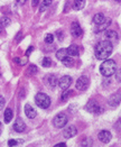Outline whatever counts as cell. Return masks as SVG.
<instances>
[{
    "mask_svg": "<svg viewBox=\"0 0 121 147\" xmlns=\"http://www.w3.org/2000/svg\"><path fill=\"white\" fill-rule=\"evenodd\" d=\"M67 56H68L67 48H61V50H58V51L56 52V57H57V60H59V61H63Z\"/></svg>",
    "mask_w": 121,
    "mask_h": 147,
    "instance_id": "obj_16",
    "label": "cell"
},
{
    "mask_svg": "<svg viewBox=\"0 0 121 147\" xmlns=\"http://www.w3.org/2000/svg\"><path fill=\"white\" fill-rule=\"evenodd\" d=\"M20 38H21V33H19V34H18V36H17V42H19Z\"/></svg>",
    "mask_w": 121,
    "mask_h": 147,
    "instance_id": "obj_37",
    "label": "cell"
},
{
    "mask_svg": "<svg viewBox=\"0 0 121 147\" xmlns=\"http://www.w3.org/2000/svg\"><path fill=\"white\" fill-rule=\"evenodd\" d=\"M116 80L118 82H121V68L118 72H116Z\"/></svg>",
    "mask_w": 121,
    "mask_h": 147,
    "instance_id": "obj_30",
    "label": "cell"
},
{
    "mask_svg": "<svg viewBox=\"0 0 121 147\" xmlns=\"http://www.w3.org/2000/svg\"><path fill=\"white\" fill-rule=\"evenodd\" d=\"M116 1H117V2H120L121 3V0H116Z\"/></svg>",
    "mask_w": 121,
    "mask_h": 147,
    "instance_id": "obj_40",
    "label": "cell"
},
{
    "mask_svg": "<svg viewBox=\"0 0 121 147\" xmlns=\"http://www.w3.org/2000/svg\"><path fill=\"white\" fill-rule=\"evenodd\" d=\"M3 107H5V98L0 94V110H2Z\"/></svg>",
    "mask_w": 121,
    "mask_h": 147,
    "instance_id": "obj_28",
    "label": "cell"
},
{
    "mask_svg": "<svg viewBox=\"0 0 121 147\" xmlns=\"http://www.w3.org/2000/svg\"><path fill=\"white\" fill-rule=\"evenodd\" d=\"M17 2H18L19 5H24V3L26 2V0H17Z\"/></svg>",
    "mask_w": 121,
    "mask_h": 147,
    "instance_id": "obj_36",
    "label": "cell"
},
{
    "mask_svg": "<svg viewBox=\"0 0 121 147\" xmlns=\"http://www.w3.org/2000/svg\"><path fill=\"white\" fill-rule=\"evenodd\" d=\"M35 102H36V105L39 108L46 109V108H48L51 106V98L47 94L39 92V93L36 94V97H35Z\"/></svg>",
    "mask_w": 121,
    "mask_h": 147,
    "instance_id": "obj_3",
    "label": "cell"
},
{
    "mask_svg": "<svg viewBox=\"0 0 121 147\" xmlns=\"http://www.w3.org/2000/svg\"><path fill=\"white\" fill-rule=\"evenodd\" d=\"M67 52L71 56H79V46L76 44H72L71 46H68Z\"/></svg>",
    "mask_w": 121,
    "mask_h": 147,
    "instance_id": "obj_15",
    "label": "cell"
},
{
    "mask_svg": "<svg viewBox=\"0 0 121 147\" xmlns=\"http://www.w3.org/2000/svg\"><path fill=\"white\" fill-rule=\"evenodd\" d=\"M113 51V45L109 40H101L94 47V55L98 60H107Z\"/></svg>",
    "mask_w": 121,
    "mask_h": 147,
    "instance_id": "obj_1",
    "label": "cell"
},
{
    "mask_svg": "<svg viewBox=\"0 0 121 147\" xmlns=\"http://www.w3.org/2000/svg\"><path fill=\"white\" fill-rule=\"evenodd\" d=\"M25 115H26L27 118L34 119V118L37 116V112H36V110L31 107L30 105H26V106H25Z\"/></svg>",
    "mask_w": 121,
    "mask_h": 147,
    "instance_id": "obj_14",
    "label": "cell"
},
{
    "mask_svg": "<svg viewBox=\"0 0 121 147\" xmlns=\"http://www.w3.org/2000/svg\"><path fill=\"white\" fill-rule=\"evenodd\" d=\"M10 19L8 18V17H2L1 19H0V24H1V26L2 27H7L10 25Z\"/></svg>",
    "mask_w": 121,
    "mask_h": 147,
    "instance_id": "obj_25",
    "label": "cell"
},
{
    "mask_svg": "<svg viewBox=\"0 0 121 147\" xmlns=\"http://www.w3.org/2000/svg\"><path fill=\"white\" fill-rule=\"evenodd\" d=\"M106 40L113 44V43H116V42L119 40V35H118V33L116 30L109 29V30L106 32Z\"/></svg>",
    "mask_w": 121,
    "mask_h": 147,
    "instance_id": "obj_10",
    "label": "cell"
},
{
    "mask_svg": "<svg viewBox=\"0 0 121 147\" xmlns=\"http://www.w3.org/2000/svg\"><path fill=\"white\" fill-rule=\"evenodd\" d=\"M71 34L74 36V37H81L83 32H82V28L78 23H73L72 26H71Z\"/></svg>",
    "mask_w": 121,
    "mask_h": 147,
    "instance_id": "obj_13",
    "label": "cell"
},
{
    "mask_svg": "<svg viewBox=\"0 0 121 147\" xmlns=\"http://www.w3.org/2000/svg\"><path fill=\"white\" fill-rule=\"evenodd\" d=\"M47 84H48V87H51V88H55L56 87V84H57V82H58V80H57V78L55 77V75H48L47 77Z\"/></svg>",
    "mask_w": 121,
    "mask_h": 147,
    "instance_id": "obj_18",
    "label": "cell"
},
{
    "mask_svg": "<svg viewBox=\"0 0 121 147\" xmlns=\"http://www.w3.org/2000/svg\"><path fill=\"white\" fill-rule=\"evenodd\" d=\"M110 24H111V19H107V21L104 20L101 25H99V28L96 29V33H100V32H102V30H106Z\"/></svg>",
    "mask_w": 121,
    "mask_h": 147,
    "instance_id": "obj_21",
    "label": "cell"
},
{
    "mask_svg": "<svg viewBox=\"0 0 121 147\" xmlns=\"http://www.w3.org/2000/svg\"><path fill=\"white\" fill-rule=\"evenodd\" d=\"M85 110L89 112H92V113H96V115L103 112V108L98 103L96 100H90L85 106Z\"/></svg>",
    "mask_w": 121,
    "mask_h": 147,
    "instance_id": "obj_4",
    "label": "cell"
},
{
    "mask_svg": "<svg viewBox=\"0 0 121 147\" xmlns=\"http://www.w3.org/2000/svg\"><path fill=\"white\" fill-rule=\"evenodd\" d=\"M45 42L47 43V44H52L54 42V35L53 34H47L46 36H45Z\"/></svg>",
    "mask_w": 121,
    "mask_h": 147,
    "instance_id": "obj_26",
    "label": "cell"
},
{
    "mask_svg": "<svg viewBox=\"0 0 121 147\" xmlns=\"http://www.w3.org/2000/svg\"><path fill=\"white\" fill-rule=\"evenodd\" d=\"M98 137H99V139H100V142H102L103 144H108L110 140H111V133L110 132H108V130H102V132H100L99 135H98Z\"/></svg>",
    "mask_w": 121,
    "mask_h": 147,
    "instance_id": "obj_12",
    "label": "cell"
},
{
    "mask_svg": "<svg viewBox=\"0 0 121 147\" xmlns=\"http://www.w3.org/2000/svg\"><path fill=\"white\" fill-rule=\"evenodd\" d=\"M75 87H76V89H78L79 91H84V90L89 87V78H88V77H84V75L79 78L78 81H76Z\"/></svg>",
    "mask_w": 121,
    "mask_h": 147,
    "instance_id": "obj_6",
    "label": "cell"
},
{
    "mask_svg": "<svg viewBox=\"0 0 121 147\" xmlns=\"http://www.w3.org/2000/svg\"><path fill=\"white\" fill-rule=\"evenodd\" d=\"M26 129V125L21 118H17L15 124H13V130L17 133H24Z\"/></svg>",
    "mask_w": 121,
    "mask_h": 147,
    "instance_id": "obj_9",
    "label": "cell"
},
{
    "mask_svg": "<svg viewBox=\"0 0 121 147\" xmlns=\"http://www.w3.org/2000/svg\"><path fill=\"white\" fill-rule=\"evenodd\" d=\"M68 95H70V91H67V89H66V91H64V93L62 95V100H63V101H66Z\"/></svg>",
    "mask_w": 121,
    "mask_h": 147,
    "instance_id": "obj_29",
    "label": "cell"
},
{
    "mask_svg": "<svg viewBox=\"0 0 121 147\" xmlns=\"http://www.w3.org/2000/svg\"><path fill=\"white\" fill-rule=\"evenodd\" d=\"M1 132H2V124L0 122V135H1Z\"/></svg>",
    "mask_w": 121,
    "mask_h": 147,
    "instance_id": "obj_38",
    "label": "cell"
},
{
    "mask_svg": "<svg viewBox=\"0 0 121 147\" xmlns=\"http://www.w3.org/2000/svg\"><path fill=\"white\" fill-rule=\"evenodd\" d=\"M38 3H39V0H33V1H31V6H33V7H37Z\"/></svg>",
    "mask_w": 121,
    "mask_h": 147,
    "instance_id": "obj_33",
    "label": "cell"
},
{
    "mask_svg": "<svg viewBox=\"0 0 121 147\" xmlns=\"http://www.w3.org/2000/svg\"><path fill=\"white\" fill-rule=\"evenodd\" d=\"M84 6H85V0H75L73 3L74 10H81L84 8Z\"/></svg>",
    "mask_w": 121,
    "mask_h": 147,
    "instance_id": "obj_20",
    "label": "cell"
},
{
    "mask_svg": "<svg viewBox=\"0 0 121 147\" xmlns=\"http://www.w3.org/2000/svg\"><path fill=\"white\" fill-rule=\"evenodd\" d=\"M13 110L11 109H9V108H7L6 110H5V122L6 124H9L11 119H13Z\"/></svg>",
    "mask_w": 121,
    "mask_h": 147,
    "instance_id": "obj_19",
    "label": "cell"
},
{
    "mask_svg": "<svg viewBox=\"0 0 121 147\" xmlns=\"http://www.w3.org/2000/svg\"><path fill=\"white\" fill-rule=\"evenodd\" d=\"M33 50H34V47H33V46H30V47L28 48V51L26 52V55H29V53H30V52H31Z\"/></svg>",
    "mask_w": 121,
    "mask_h": 147,
    "instance_id": "obj_35",
    "label": "cell"
},
{
    "mask_svg": "<svg viewBox=\"0 0 121 147\" xmlns=\"http://www.w3.org/2000/svg\"><path fill=\"white\" fill-rule=\"evenodd\" d=\"M51 3H52V0H44L43 3L40 5V7H39V13H44Z\"/></svg>",
    "mask_w": 121,
    "mask_h": 147,
    "instance_id": "obj_23",
    "label": "cell"
},
{
    "mask_svg": "<svg viewBox=\"0 0 121 147\" xmlns=\"http://www.w3.org/2000/svg\"><path fill=\"white\" fill-rule=\"evenodd\" d=\"M17 144H18V142H17V140H15V139H10V140H9V142H8V145H9V146H17Z\"/></svg>",
    "mask_w": 121,
    "mask_h": 147,
    "instance_id": "obj_31",
    "label": "cell"
},
{
    "mask_svg": "<svg viewBox=\"0 0 121 147\" xmlns=\"http://www.w3.org/2000/svg\"><path fill=\"white\" fill-rule=\"evenodd\" d=\"M121 102V93L119 92H116V93L111 94L108 99V103L111 106V107H117L119 106Z\"/></svg>",
    "mask_w": 121,
    "mask_h": 147,
    "instance_id": "obj_7",
    "label": "cell"
},
{
    "mask_svg": "<svg viewBox=\"0 0 121 147\" xmlns=\"http://www.w3.org/2000/svg\"><path fill=\"white\" fill-rule=\"evenodd\" d=\"M41 64H43V66L44 67H49L52 66V64H53V61L49 58V57H44L43 58V61H41Z\"/></svg>",
    "mask_w": 121,
    "mask_h": 147,
    "instance_id": "obj_24",
    "label": "cell"
},
{
    "mask_svg": "<svg viewBox=\"0 0 121 147\" xmlns=\"http://www.w3.org/2000/svg\"><path fill=\"white\" fill-rule=\"evenodd\" d=\"M67 124V116L65 113H58L54 117L53 125L56 128H62Z\"/></svg>",
    "mask_w": 121,
    "mask_h": 147,
    "instance_id": "obj_5",
    "label": "cell"
},
{
    "mask_svg": "<svg viewBox=\"0 0 121 147\" xmlns=\"http://www.w3.org/2000/svg\"><path fill=\"white\" fill-rule=\"evenodd\" d=\"M56 34H57V36H58V40H63V32L57 30V32H56Z\"/></svg>",
    "mask_w": 121,
    "mask_h": 147,
    "instance_id": "obj_32",
    "label": "cell"
},
{
    "mask_svg": "<svg viewBox=\"0 0 121 147\" xmlns=\"http://www.w3.org/2000/svg\"><path fill=\"white\" fill-rule=\"evenodd\" d=\"M117 72V64L113 60H104V62L100 65V73L103 77H111Z\"/></svg>",
    "mask_w": 121,
    "mask_h": 147,
    "instance_id": "obj_2",
    "label": "cell"
},
{
    "mask_svg": "<svg viewBox=\"0 0 121 147\" xmlns=\"http://www.w3.org/2000/svg\"><path fill=\"white\" fill-rule=\"evenodd\" d=\"M55 147H66V144H64V143H59V144L55 145Z\"/></svg>",
    "mask_w": 121,
    "mask_h": 147,
    "instance_id": "obj_34",
    "label": "cell"
},
{
    "mask_svg": "<svg viewBox=\"0 0 121 147\" xmlns=\"http://www.w3.org/2000/svg\"><path fill=\"white\" fill-rule=\"evenodd\" d=\"M1 30H2V26H1V24H0V33H1Z\"/></svg>",
    "mask_w": 121,
    "mask_h": 147,
    "instance_id": "obj_39",
    "label": "cell"
},
{
    "mask_svg": "<svg viewBox=\"0 0 121 147\" xmlns=\"http://www.w3.org/2000/svg\"><path fill=\"white\" fill-rule=\"evenodd\" d=\"M76 134H78V130H76V128H75L74 126L66 127V128L64 129V132H63V136H64L66 139H70V138L74 137V136H76Z\"/></svg>",
    "mask_w": 121,
    "mask_h": 147,
    "instance_id": "obj_11",
    "label": "cell"
},
{
    "mask_svg": "<svg viewBox=\"0 0 121 147\" xmlns=\"http://www.w3.org/2000/svg\"><path fill=\"white\" fill-rule=\"evenodd\" d=\"M63 64L66 67H72L74 65V60H73V57H70V56L65 57V58L63 60Z\"/></svg>",
    "mask_w": 121,
    "mask_h": 147,
    "instance_id": "obj_22",
    "label": "cell"
},
{
    "mask_svg": "<svg viewBox=\"0 0 121 147\" xmlns=\"http://www.w3.org/2000/svg\"><path fill=\"white\" fill-rule=\"evenodd\" d=\"M104 20H106V17L103 13H96L93 16V23L96 25H101Z\"/></svg>",
    "mask_w": 121,
    "mask_h": 147,
    "instance_id": "obj_17",
    "label": "cell"
},
{
    "mask_svg": "<svg viewBox=\"0 0 121 147\" xmlns=\"http://www.w3.org/2000/svg\"><path fill=\"white\" fill-rule=\"evenodd\" d=\"M37 72H38V68H37V66H35V65H30L29 68H28V73L29 74H36Z\"/></svg>",
    "mask_w": 121,
    "mask_h": 147,
    "instance_id": "obj_27",
    "label": "cell"
},
{
    "mask_svg": "<svg viewBox=\"0 0 121 147\" xmlns=\"http://www.w3.org/2000/svg\"><path fill=\"white\" fill-rule=\"evenodd\" d=\"M72 84V78L68 75H64L58 80V85L62 90H66L70 88V85Z\"/></svg>",
    "mask_w": 121,
    "mask_h": 147,
    "instance_id": "obj_8",
    "label": "cell"
}]
</instances>
